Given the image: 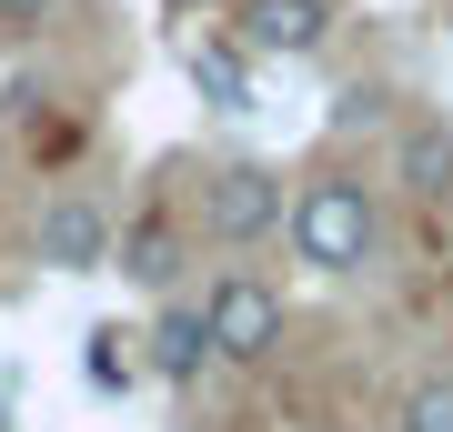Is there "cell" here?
<instances>
[{"label": "cell", "mask_w": 453, "mask_h": 432, "mask_svg": "<svg viewBox=\"0 0 453 432\" xmlns=\"http://www.w3.org/2000/svg\"><path fill=\"white\" fill-rule=\"evenodd\" d=\"M282 231H292V261H312L323 282H342V272L372 261L383 211H372V192H363L353 171H323V181H303V192L282 201Z\"/></svg>", "instance_id": "obj_1"}, {"label": "cell", "mask_w": 453, "mask_h": 432, "mask_svg": "<svg viewBox=\"0 0 453 432\" xmlns=\"http://www.w3.org/2000/svg\"><path fill=\"white\" fill-rule=\"evenodd\" d=\"M202 322H211V352H222V362H273L292 312H282V292H273V282L222 272V282L202 292Z\"/></svg>", "instance_id": "obj_2"}, {"label": "cell", "mask_w": 453, "mask_h": 432, "mask_svg": "<svg viewBox=\"0 0 453 432\" xmlns=\"http://www.w3.org/2000/svg\"><path fill=\"white\" fill-rule=\"evenodd\" d=\"M282 171H262V161H222V171L202 181V231L232 241V252H252L262 231H282Z\"/></svg>", "instance_id": "obj_3"}, {"label": "cell", "mask_w": 453, "mask_h": 432, "mask_svg": "<svg viewBox=\"0 0 453 432\" xmlns=\"http://www.w3.org/2000/svg\"><path fill=\"white\" fill-rule=\"evenodd\" d=\"M111 241H121V222H111L101 192H50V211H41V261L50 272H101Z\"/></svg>", "instance_id": "obj_4"}, {"label": "cell", "mask_w": 453, "mask_h": 432, "mask_svg": "<svg viewBox=\"0 0 453 432\" xmlns=\"http://www.w3.org/2000/svg\"><path fill=\"white\" fill-rule=\"evenodd\" d=\"M232 31L262 61H312L333 41V0H232Z\"/></svg>", "instance_id": "obj_5"}, {"label": "cell", "mask_w": 453, "mask_h": 432, "mask_svg": "<svg viewBox=\"0 0 453 432\" xmlns=\"http://www.w3.org/2000/svg\"><path fill=\"white\" fill-rule=\"evenodd\" d=\"M211 362H222V352H211V322H202V302L162 292V322L142 332V372H151V383H172V392H192Z\"/></svg>", "instance_id": "obj_6"}, {"label": "cell", "mask_w": 453, "mask_h": 432, "mask_svg": "<svg viewBox=\"0 0 453 432\" xmlns=\"http://www.w3.org/2000/svg\"><path fill=\"white\" fill-rule=\"evenodd\" d=\"M393 161H403V192L413 201H434V211H453V131L423 111V121H403V141H393Z\"/></svg>", "instance_id": "obj_7"}, {"label": "cell", "mask_w": 453, "mask_h": 432, "mask_svg": "<svg viewBox=\"0 0 453 432\" xmlns=\"http://www.w3.org/2000/svg\"><path fill=\"white\" fill-rule=\"evenodd\" d=\"M181 71H192V91L211 101V111H252V50L192 41V50H181Z\"/></svg>", "instance_id": "obj_8"}, {"label": "cell", "mask_w": 453, "mask_h": 432, "mask_svg": "<svg viewBox=\"0 0 453 432\" xmlns=\"http://www.w3.org/2000/svg\"><path fill=\"white\" fill-rule=\"evenodd\" d=\"M111 272L142 282V292H172V282H181V241H172L162 222H131V231L111 241Z\"/></svg>", "instance_id": "obj_9"}, {"label": "cell", "mask_w": 453, "mask_h": 432, "mask_svg": "<svg viewBox=\"0 0 453 432\" xmlns=\"http://www.w3.org/2000/svg\"><path fill=\"white\" fill-rule=\"evenodd\" d=\"M403 432H453V383H413L403 392Z\"/></svg>", "instance_id": "obj_10"}, {"label": "cell", "mask_w": 453, "mask_h": 432, "mask_svg": "<svg viewBox=\"0 0 453 432\" xmlns=\"http://www.w3.org/2000/svg\"><path fill=\"white\" fill-rule=\"evenodd\" d=\"M50 20V0H0V31H41Z\"/></svg>", "instance_id": "obj_11"}]
</instances>
